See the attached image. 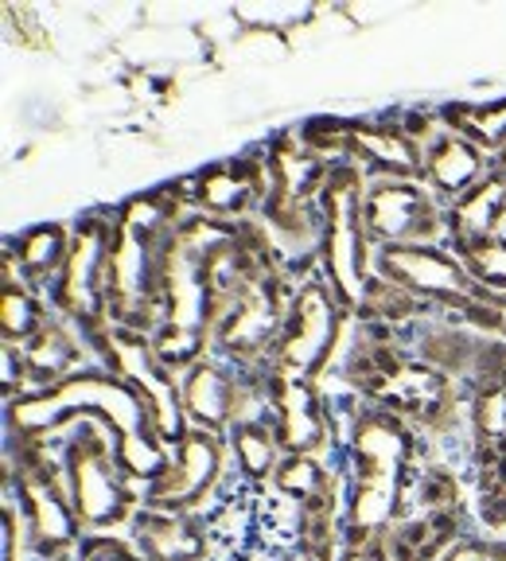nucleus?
Returning a JSON list of instances; mask_svg holds the SVG:
<instances>
[{"label":"nucleus","instance_id":"9","mask_svg":"<svg viewBox=\"0 0 506 561\" xmlns=\"http://www.w3.org/2000/svg\"><path fill=\"white\" fill-rule=\"evenodd\" d=\"M20 488V507H24L27 530H32V542L44 553H62L70 546L82 542V518L70 503V491L59 488L55 480V468L47 465L44 456L35 453V445L24 440V456H20V472L9 476Z\"/></svg>","mask_w":506,"mask_h":561},{"label":"nucleus","instance_id":"28","mask_svg":"<svg viewBox=\"0 0 506 561\" xmlns=\"http://www.w3.org/2000/svg\"><path fill=\"white\" fill-rule=\"evenodd\" d=\"M491 172H495V175H503V180H506V145L495 152V168H491Z\"/></svg>","mask_w":506,"mask_h":561},{"label":"nucleus","instance_id":"10","mask_svg":"<svg viewBox=\"0 0 506 561\" xmlns=\"http://www.w3.org/2000/svg\"><path fill=\"white\" fill-rule=\"evenodd\" d=\"M222 480V440L219 433L187 430L175 456L157 480L145 488V507L172 511V515H192L195 507L215 495Z\"/></svg>","mask_w":506,"mask_h":561},{"label":"nucleus","instance_id":"23","mask_svg":"<svg viewBox=\"0 0 506 561\" xmlns=\"http://www.w3.org/2000/svg\"><path fill=\"white\" fill-rule=\"evenodd\" d=\"M273 488L285 491L288 500H297L300 507H308V503H315V500H332L335 495L332 472H327L315 456H285L277 476H273Z\"/></svg>","mask_w":506,"mask_h":561},{"label":"nucleus","instance_id":"24","mask_svg":"<svg viewBox=\"0 0 506 561\" xmlns=\"http://www.w3.org/2000/svg\"><path fill=\"white\" fill-rule=\"evenodd\" d=\"M460 257L483 289L506 293V238H491V242H480L472 250H460Z\"/></svg>","mask_w":506,"mask_h":561},{"label":"nucleus","instance_id":"11","mask_svg":"<svg viewBox=\"0 0 506 561\" xmlns=\"http://www.w3.org/2000/svg\"><path fill=\"white\" fill-rule=\"evenodd\" d=\"M269 405H273V430H277L285 456H312L315 448L327 445L332 417H327L323 398L315 394L312 378L273 370Z\"/></svg>","mask_w":506,"mask_h":561},{"label":"nucleus","instance_id":"6","mask_svg":"<svg viewBox=\"0 0 506 561\" xmlns=\"http://www.w3.org/2000/svg\"><path fill=\"white\" fill-rule=\"evenodd\" d=\"M102 359L105 370L122 375L125 382L137 390L145 402H149L152 413V430L164 445H180L187 437V413H184V398H180V386H175V375L157 359L152 351V340L140 332H125V328H105L102 340Z\"/></svg>","mask_w":506,"mask_h":561},{"label":"nucleus","instance_id":"12","mask_svg":"<svg viewBox=\"0 0 506 561\" xmlns=\"http://www.w3.org/2000/svg\"><path fill=\"white\" fill-rule=\"evenodd\" d=\"M180 398L192 430L222 433L238 421L242 410V378L215 359H199L180 378Z\"/></svg>","mask_w":506,"mask_h":561},{"label":"nucleus","instance_id":"27","mask_svg":"<svg viewBox=\"0 0 506 561\" xmlns=\"http://www.w3.org/2000/svg\"><path fill=\"white\" fill-rule=\"evenodd\" d=\"M491 305H495V316H498V335H503V343H506V293H491Z\"/></svg>","mask_w":506,"mask_h":561},{"label":"nucleus","instance_id":"18","mask_svg":"<svg viewBox=\"0 0 506 561\" xmlns=\"http://www.w3.org/2000/svg\"><path fill=\"white\" fill-rule=\"evenodd\" d=\"M70 254V234L59 222H39V227L24 230L4 254V270L16 273L27 289H55L62 265Z\"/></svg>","mask_w":506,"mask_h":561},{"label":"nucleus","instance_id":"2","mask_svg":"<svg viewBox=\"0 0 506 561\" xmlns=\"http://www.w3.org/2000/svg\"><path fill=\"white\" fill-rule=\"evenodd\" d=\"M413 430L410 421L382 405H363L355 410L347 445L350 491L347 511H343V538L347 550H375L390 535L398 507H402L405 483L413 472Z\"/></svg>","mask_w":506,"mask_h":561},{"label":"nucleus","instance_id":"15","mask_svg":"<svg viewBox=\"0 0 506 561\" xmlns=\"http://www.w3.org/2000/svg\"><path fill=\"white\" fill-rule=\"evenodd\" d=\"M133 538L145 561H203L210 553L199 518L172 511L140 507L133 515Z\"/></svg>","mask_w":506,"mask_h":561},{"label":"nucleus","instance_id":"19","mask_svg":"<svg viewBox=\"0 0 506 561\" xmlns=\"http://www.w3.org/2000/svg\"><path fill=\"white\" fill-rule=\"evenodd\" d=\"M20 355V375L24 378H35L39 382V390H47V386L62 382V378L79 375V340L67 332V324L62 320H47L44 332L35 335V340H27L24 347H16Z\"/></svg>","mask_w":506,"mask_h":561},{"label":"nucleus","instance_id":"22","mask_svg":"<svg viewBox=\"0 0 506 561\" xmlns=\"http://www.w3.org/2000/svg\"><path fill=\"white\" fill-rule=\"evenodd\" d=\"M452 133L468 137L475 149L498 152L506 145V98L498 102H460L448 110Z\"/></svg>","mask_w":506,"mask_h":561},{"label":"nucleus","instance_id":"25","mask_svg":"<svg viewBox=\"0 0 506 561\" xmlns=\"http://www.w3.org/2000/svg\"><path fill=\"white\" fill-rule=\"evenodd\" d=\"M340 561H386L375 550H347ZM445 561H506V542H460Z\"/></svg>","mask_w":506,"mask_h":561},{"label":"nucleus","instance_id":"7","mask_svg":"<svg viewBox=\"0 0 506 561\" xmlns=\"http://www.w3.org/2000/svg\"><path fill=\"white\" fill-rule=\"evenodd\" d=\"M347 308L340 305V297L332 293V285L323 277H308L304 285H297V293L288 297L285 324L277 335V370L300 378H315L327 359H332L335 340H340V316Z\"/></svg>","mask_w":506,"mask_h":561},{"label":"nucleus","instance_id":"17","mask_svg":"<svg viewBox=\"0 0 506 561\" xmlns=\"http://www.w3.org/2000/svg\"><path fill=\"white\" fill-rule=\"evenodd\" d=\"M503 222H506V180L495 172L483 175L472 192L460 195L456 203H448L445 210V230L456 242V254L498 238Z\"/></svg>","mask_w":506,"mask_h":561},{"label":"nucleus","instance_id":"26","mask_svg":"<svg viewBox=\"0 0 506 561\" xmlns=\"http://www.w3.org/2000/svg\"><path fill=\"white\" fill-rule=\"evenodd\" d=\"M74 561H145L140 553H133L122 538L114 535H87L79 542V553Z\"/></svg>","mask_w":506,"mask_h":561},{"label":"nucleus","instance_id":"21","mask_svg":"<svg viewBox=\"0 0 506 561\" xmlns=\"http://www.w3.org/2000/svg\"><path fill=\"white\" fill-rule=\"evenodd\" d=\"M47 316L44 305L35 300V289H27L16 273L4 270V280H0V332H4V343L9 347H24L27 340L44 332Z\"/></svg>","mask_w":506,"mask_h":561},{"label":"nucleus","instance_id":"3","mask_svg":"<svg viewBox=\"0 0 506 561\" xmlns=\"http://www.w3.org/2000/svg\"><path fill=\"white\" fill-rule=\"evenodd\" d=\"M363 172L355 160L335 164L320 195V273L347 312H367L375 289V262H370V230L363 219Z\"/></svg>","mask_w":506,"mask_h":561},{"label":"nucleus","instance_id":"13","mask_svg":"<svg viewBox=\"0 0 506 561\" xmlns=\"http://www.w3.org/2000/svg\"><path fill=\"white\" fill-rule=\"evenodd\" d=\"M350 160L378 172V180H417L425 172V152L417 137L398 122H355L347 129Z\"/></svg>","mask_w":506,"mask_h":561},{"label":"nucleus","instance_id":"30","mask_svg":"<svg viewBox=\"0 0 506 561\" xmlns=\"http://www.w3.org/2000/svg\"><path fill=\"white\" fill-rule=\"evenodd\" d=\"M503 238H506V222H503Z\"/></svg>","mask_w":506,"mask_h":561},{"label":"nucleus","instance_id":"29","mask_svg":"<svg viewBox=\"0 0 506 561\" xmlns=\"http://www.w3.org/2000/svg\"><path fill=\"white\" fill-rule=\"evenodd\" d=\"M280 561H304V558H292V553H288V558H280Z\"/></svg>","mask_w":506,"mask_h":561},{"label":"nucleus","instance_id":"1","mask_svg":"<svg viewBox=\"0 0 506 561\" xmlns=\"http://www.w3.org/2000/svg\"><path fill=\"white\" fill-rule=\"evenodd\" d=\"M74 417H97L110 425V433H117V456L129 480H145L149 488L168 468L164 440L152 430L149 402L114 370H79L47 390L9 398V430L32 445Z\"/></svg>","mask_w":506,"mask_h":561},{"label":"nucleus","instance_id":"8","mask_svg":"<svg viewBox=\"0 0 506 561\" xmlns=\"http://www.w3.org/2000/svg\"><path fill=\"white\" fill-rule=\"evenodd\" d=\"M363 219L378 245H433L445 210L417 180H375L363 195Z\"/></svg>","mask_w":506,"mask_h":561},{"label":"nucleus","instance_id":"4","mask_svg":"<svg viewBox=\"0 0 506 561\" xmlns=\"http://www.w3.org/2000/svg\"><path fill=\"white\" fill-rule=\"evenodd\" d=\"M117 245V210L114 215H87L70 234V254L51 289V305L62 320L102 340L110 328V262Z\"/></svg>","mask_w":506,"mask_h":561},{"label":"nucleus","instance_id":"16","mask_svg":"<svg viewBox=\"0 0 506 561\" xmlns=\"http://www.w3.org/2000/svg\"><path fill=\"white\" fill-rule=\"evenodd\" d=\"M483 157H487V152L475 149L468 137L445 129L425 149V172H421V175H425V187L437 195V199L456 203L460 195H468L475 184H480L483 175L491 172Z\"/></svg>","mask_w":506,"mask_h":561},{"label":"nucleus","instance_id":"20","mask_svg":"<svg viewBox=\"0 0 506 561\" xmlns=\"http://www.w3.org/2000/svg\"><path fill=\"white\" fill-rule=\"evenodd\" d=\"M230 448H234L238 472L245 483H273L280 460H285V448L273 430V421L265 417H242L230 425Z\"/></svg>","mask_w":506,"mask_h":561},{"label":"nucleus","instance_id":"5","mask_svg":"<svg viewBox=\"0 0 506 561\" xmlns=\"http://www.w3.org/2000/svg\"><path fill=\"white\" fill-rule=\"evenodd\" d=\"M62 472H67L70 503L87 530H114L129 518V476L105 421L82 417V437L70 440L62 453Z\"/></svg>","mask_w":506,"mask_h":561},{"label":"nucleus","instance_id":"14","mask_svg":"<svg viewBox=\"0 0 506 561\" xmlns=\"http://www.w3.org/2000/svg\"><path fill=\"white\" fill-rule=\"evenodd\" d=\"M265 187H269V164L262 168L257 160H227L195 175V203L210 219H238L257 195H269Z\"/></svg>","mask_w":506,"mask_h":561}]
</instances>
